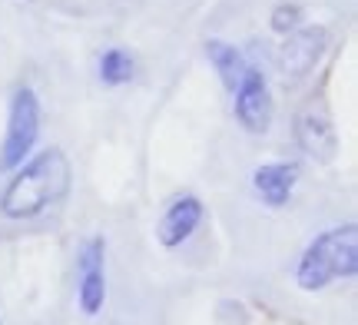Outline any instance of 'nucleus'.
<instances>
[{"mask_svg": "<svg viewBox=\"0 0 358 325\" xmlns=\"http://www.w3.org/2000/svg\"><path fill=\"white\" fill-rule=\"evenodd\" d=\"M70 189V163L60 150H47L30 159L0 196V212L7 219H34Z\"/></svg>", "mask_w": 358, "mask_h": 325, "instance_id": "1", "label": "nucleus"}, {"mask_svg": "<svg viewBox=\"0 0 358 325\" xmlns=\"http://www.w3.org/2000/svg\"><path fill=\"white\" fill-rule=\"evenodd\" d=\"M355 269H358V233L355 226H338V229L322 233L302 252L295 279H299L302 289L315 292V289H325L329 282L342 279V275H355Z\"/></svg>", "mask_w": 358, "mask_h": 325, "instance_id": "2", "label": "nucleus"}, {"mask_svg": "<svg viewBox=\"0 0 358 325\" xmlns=\"http://www.w3.org/2000/svg\"><path fill=\"white\" fill-rule=\"evenodd\" d=\"M37 133H40V103L30 87H20L13 93L7 136H3V146H0V169L20 166L30 157L34 143H37Z\"/></svg>", "mask_w": 358, "mask_h": 325, "instance_id": "3", "label": "nucleus"}, {"mask_svg": "<svg viewBox=\"0 0 358 325\" xmlns=\"http://www.w3.org/2000/svg\"><path fill=\"white\" fill-rule=\"evenodd\" d=\"M236 117L249 133H266L272 123V93H268L266 73L256 66H245L243 80L236 87Z\"/></svg>", "mask_w": 358, "mask_h": 325, "instance_id": "4", "label": "nucleus"}, {"mask_svg": "<svg viewBox=\"0 0 358 325\" xmlns=\"http://www.w3.org/2000/svg\"><path fill=\"white\" fill-rule=\"evenodd\" d=\"M295 140L312 159L332 163L335 150H338V136H335V123L329 117V110L322 103L302 106V113L295 117Z\"/></svg>", "mask_w": 358, "mask_h": 325, "instance_id": "5", "label": "nucleus"}, {"mask_svg": "<svg viewBox=\"0 0 358 325\" xmlns=\"http://www.w3.org/2000/svg\"><path fill=\"white\" fill-rule=\"evenodd\" d=\"M325 50V30L322 27H295L292 34H285V43L279 50V66L285 77H306L312 66L319 64Z\"/></svg>", "mask_w": 358, "mask_h": 325, "instance_id": "6", "label": "nucleus"}, {"mask_svg": "<svg viewBox=\"0 0 358 325\" xmlns=\"http://www.w3.org/2000/svg\"><path fill=\"white\" fill-rule=\"evenodd\" d=\"M80 305L87 315H96L103 309V299H106V243L103 239H90L87 246L80 249Z\"/></svg>", "mask_w": 358, "mask_h": 325, "instance_id": "7", "label": "nucleus"}, {"mask_svg": "<svg viewBox=\"0 0 358 325\" xmlns=\"http://www.w3.org/2000/svg\"><path fill=\"white\" fill-rule=\"evenodd\" d=\"M199 222H203V203L196 196H179L176 203L166 209V216L159 219V243L166 249L182 246L196 233Z\"/></svg>", "mask_w": 358, "mask_h": 325, "instance_id": "8", "label": "nucleus"}, {"mask_svg": "<svg viewBox=\"0 0 358 325\" xmlns=\"http://www.w3.org/2000/svg\"><path fill=\"white\" fill-rule=\"evenodd\" d=\"M295 180H299V166L295 163H268V166H259L256 176H252L259 199L268 203V206L289 203V196L295 189Z\"/></svg>", "mask_w": 358, "mask_h": 325, "instance_id": "9", "label": "nucleus"}, {"mask_svg": "<svg viewBox=\"0 0 358 325\" xmlns=\"http://www.w3.org/2000/svg\"><path fill=\"white\" fill-rule=\"evenodd\" d=\"M206 53H209V60L216 66L219 80L226 83V90H236L245 73L243 53L236 50V47H229V43H222V40H209V43H206Z\"/></svg>", "mask_w": 358, "mask_h": 325, "instance_id": "10", "label": "nucleus"}, {"mask_svg": "<svg viewBox=\"0 0 358 325\" xmlns=\"http://www.w3.org/2000/svg\"><path fill=\"white\" fill-rule=\"evenodd\" d=\"M133 57L123 50H106L100 57V80L106 87H120V83H129L133 77Z\"/></svg>", "mask_w": 358, "mask_h": 325, "instance_id": "11", "label": "nucleus"}, {"mask_svg": "<svg viewBox=\"0 0 358 325\" xmlns=\"http://www.w3.org/2000/svg\"><path fill=\"white\" fill-rule=\"evenodd\" d=\"M295 27H302V7H295V3H279V7L272 10V30L292 34Z\"/></svg>", "mask_w": 358, "mask_h": 325, "instance_id": "12", "label": "nucleus"}]
</instances>
